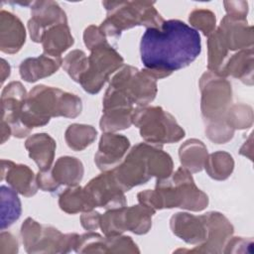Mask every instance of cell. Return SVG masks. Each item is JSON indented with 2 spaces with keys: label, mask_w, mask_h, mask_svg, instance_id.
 Wrapping results in <instances>:
<instances>
[{
  "label": "cell",
  "mask_w": 254,
  "mask_h": 254,
  "mask_svg": "<svg viewBox=\"0 0 254 254\" xmlns=\"http://www.w3.org/2000/svg\"><path fill=\"white\" fill-rule=\"evenodd\" d=\"M60 206L68 213H75L80 210H89L92 208L87 195L81 188H69L60 196Z\"/></svg>",
  "instance_id": "obj_22"
},
{
  "label": "cell",
  "mask_w": 254,
  "mask_h": 254,
  "mask_svg": "<svg viewBox=\"0 0 254 254\" xmlns=\"http://www.w3.org/2000/svg\"><path fill=\"white\" fill-rule=\"evenodd\" d=\"M88 59L81 51H73L67 55L64 59V66L68 74L75 80L78 81L84 74L87 68Z\"/></svg>",
  "instance_id": "obj_25"
},
{
  "label": "cell",
  "mask_w": 254,
  "mask_h": 254,
  "mask_svg": "<svg viewBox=\"0 0 254 254\" xmlns=\"http://www.w3.org/2000/svg\"><path fill=\"white\" fill-rule=\"evenodd\" d=\"M1 167V180H5L16 191L25 196L36 193L37 186L34 174L27 166L2 159Z\"/></svg>",
  "instance_id": "obj_13"
},
{
  "label": "cell",
  "mask_w": 254,
  "mask_h": 254,
  "mask_svg": "<svg viewBox=\"0 0 254 254\" xmlns=\"http://www.w3.org/2000/svg\"><path fill=\"white\" fill-rule=\"evenodd\" d=\"M1 74H2V78H1V82L3 83L6 79V77H8L10 75V65L9 64L2 59V64H1Z\"/></svg>",
  "instance_id": "obj_29"
},
{
  "label": "cell",
  "mask_w": 254,
  "mask_h": 254,
  "mask_svg": "<svg viewBox=\"0 0 254 254\" xmlns=\"http://www.w3.org/2000/svg\"><path fill=\"white\" fill-rule=\"evenodd\" d=\"M123 63L122 58L107 43H103L92 50L88 58L87 68L79 82L89 93H96L101 89L107 76Z\"/></svg>",
  "instance_id": "obj_8"
},
{
  "label": "cell",
  "mask_w": 254,
  "mask_h": 254,
  "mask_svg": "<svg viewBox=\"0 0 254 254\" xmlns=\"http://www.w3.org/2000/svg\"><path fill=\"white\" fill-rule=\"evenodd\" d=\"M62 61L60 58L43 55L39 58H29L20 64V75L29 82H34L39 78L51 75L58 70Z\"/></svg>",
  "instance_id": "obj_15"
},
{
  "label": "cell",
  "mask_w": 254,
  "mask_h": 254,
  "mask_svg": "<svg viewBox=\"0 0 254 254\" xmlns=\"http://www.w3.org/2000/svg\"><path fill=\"white\" fill-rule=\"evenodd\" d=\"M180 157L186 168L197 172L202 168L203 160L206 157V149L200 141L189 140L181 147Z\"/></svg>",
  "instance_id": "obj_21"
},
{
  "label": "cell",
  "mask_w": 254,
  "mask_h": 254,
  "mask_svg": "<svg viewBox=\"0 0 254 254\" xmlns=\"http://www.w3.org/2000/svg\"><path fill=\"white\" fill-rule=\"evenodd\" d=\"M208 175L216 180H223L229 176L232 170V160L226 153L218 152L212 154L206 164Z\"/></svg>",
  "instance_id": "obj_24"
},
{
  "label": "cell",
  "mask_w": 254,
  "mask_h": 254,
  "mask_svg": "<svg viewBox=\"0 0 254 254\" xmlns=\"http://www.w3.org/2000/svg\"><path fill=\"white\" fill-rule=\"evenodd\" d=\"M21 215V202L14 189L1 186V229L12 225Z\"/></svg>",
  "instance_id": "obj_20"
},
{
  "label": "cell",
  "mask_w": 254,
  "mask_h": 254,
  "mask_svg": "<svg viewBox=\"0 0 254 254\" xmlns=\"http://www.w3.org/2000/svg\"><path fill=\"white\" fill-rule=\"evenodd\" d=\"M102 4L107 10V19L102 23L100 30L108 36L120 35L123 30L136 25L158 28L164 22L153 6L154 2L105 1Z\"/></svg>",
  "instance_id": "obj_5"
},
{
  "label": "cell",
  "mask_w": 254,
  "mask_h": 254,
  "mask_svg": "<svg viewBox=\"0 0 254 254\" xmlns=\"http://www.w3.org/2000/svg\"><path fill=\"white\" fill-rule=\"evenodd\" d=\"M25 38V28L20 19L8 11L1 10L0 50L6 54H15L22 48Z\"/></svg>",
  "instance_id": "obj_12"
},
{
  "label": "cell",
  "mask_w": 254,
  "mask_h": 254,
  "mask_svg": "<svg viewBox=\"0 0 254 254\" xmlns=\"http://www.w3.org/2000/svg\"><path fill=\"white\" fill-rule=\"evenodd\" d=\"M172 169L173 163L168 154L147 144H138L112 174L120 188L128 190L136 185L145 184L152 176L158 180L167 179Z\"/></svg>",
  "instance_id": "obj_4"
},
{
  "label": "cell",
  "mask_w": 254,
  "mask_h": 254,
  "mask_svg": "<svg viewBox=\"0 0 254 254\" xmlns=\"http://www.w3.org/2000/svg\"><path fill=\"white\" fill-rule=\"evenodd\" d=\"M41 42L48 56L60 58V55L73 44V38L66 23H61L48 29L44 33Z\"/></svg>",
  "instance_id": "obj_17"
},
{
  "label": "cell",
  "mask_w": 254,
  "mask_h": 254,
  "mask_svg": "<svg viewBox=\"0 0 254 254\" xmlns=\"http://www.w3.org/2000/svg\"><path fill=\"white\" fill-rule=\"evenodd\" d=\"M10 134H12V130L11 127L4 121H1V142L2 144L9 139Z\"/></svg>",
  "instance_id": "obj_28"
},
{
  "label": "cell",
  "mask_w": 254,
  "mask_h": 254,
  "mask_svg": "<svg viewBox=\"0 0 254 254\" xmlns=\"http://www.w3.org/2000/svg\"><path fill=\"white\" fill-rule=\"evenodd\" d=\"M25 147L41 171H49L54 159L55 141L48 134H36L26 141Z\"/></svg>",
  "instance_id": "obj_16"
},
{
  "label": "cell",
  "mask_w": 254,
  "mask_h": 254,
  "mask_svg": "<svg viewBox=\"0 0 254 254\" xmlns=\"http://www.w3.org/2000/svg\"><path fill=\"white\" fill-rule=\"evenodd\" d=\"M31 13L32 17L28 22V28L32 40L37 43L41 42L47 29L61 23H66L65 13L54 1L32 2Z\"/></svg>",
  "instance_id": "obj_11"
},
{
  "label": "cell",
  "mask_w": 254,
  "mask_h": 254,
  "mask_svg": "<svg viewBox=\"0 0 254 254\" xmlns=\"http://www.w3.org/2000/svg\"><path fill=\"white\" fill-rule=\"evenodd\" d=\"M92 207L120 208L125 206L122 189L117 184L112 173L102 174L89 182L83 189Z\"/></svg>",
  "instance_id": "obj_9"
},
{
  "label": "cell",
  "mask_w": 254,
  "mask_h": 254,
  "mask_svg": "<svg viewBox=\"0 0 254 254\" xmlns=\"http://www.w3.org/2000/svg\"><path fill=\"white\" fill-rule=\"evenodd\" d=\"M129 147L126 137L116 134H104L101 137L99 150L95 155V162L99 169L106 170L114 167L125 154Z\"/></svg>",
  "instance_id": "obj_14"
},
{
  "label": "cell",
  "mask_w": 254,
  "mask_h": 254,
  "mask_svg": "<svg viewBox=\"0 0 254 254\" xmlns=\"http://www.w3.org/2000/svg\"><path fill=\"white\" fill-rule=\"evenodd\" d=\"M198 32L180 20L148 28L140 43L141 61L154 77H164L190 64L200 54Z\"/></svg>",
  "instance_id": "obj_1"
},
{
  "label": "cell",
  "mask_w": 254,
  "mask_h": 254,
  "mask_svg": "<svg viewBox=\"0 0 254 254\" xmlns=\"http://www.w3.org/2000/svg\"><path fill=\"white\" fill-rule=\"evenodd\" d=\"M58 187L64 185H75L80 182L83 175V168L80 161L72 157H62L55 164L54 170L50 173Z\"/></svg>",
  "instance_id": "obj_19"
},
{
  "label": "cell",
  "mask_w": 254,
  "mask_h": 254,
  "mask_svg": "<svg viewBox=\"0 0 254 254\" xmlns=\"http://www.w3.org/2000/svg\"><path fill=\"white\" fill-rule=\"evenodd\" d=\"M99 219H100V215L98 212L84 213L81 216V223H82V226L86 229H94L97 227Z\"/></svg>",
  "instance_id": "obj_27"
},
{
  "label": "cell",
  "mask_w": 254,
  "mask_h": 254,
  "mask_svg": "<svg viewBox=\"0 0 254 254\" xmlns=\"http://www.w3.org/2000/svg\"><path fill=\"white\" fill-rule=\"evenodd\" d=\"M96 137V131L91 126L73 124L70 125L65 132V140L67 145L76 151L84 149L92 143Z\"/></svg>",
  "instance_id": "obj_23"
},
{
  "label": "cell",
  "mask_w": 254,
  "mask_h": 254,
  "mask_svg": "<svg viewBox=\"0 0 254 254\" xmlns=\"http://www.w3.org/2000/svg\"><path fill=\"white\" fill-rule=\"evenodd\" d=\"M203 217H195L189 213H177L171 220L173 231L188 242H196L203 238Z\"/></svg>",
  "instance_id": "obj_18"
},
{
  "label": "cell",
  "mask_w": 254,
  "mask_h": 254,
  "mask_svg": "<svg viewBox=\"0 0 254 254\" xmlns=\"http://www.w3.org/2000/svg\"><path fill=\"white\" fill-rule=\"evenodd\" d=\"M132 120L140 128L141 136L154 143H172L185 136L184 130L176 123L174 117L160 107L137 109Z\"/></svg>",
  "instance_id": "obj_6"
},
{
  "label": "cell",
  "mask_w": 254,
  "mask_h": 254,
  "mask_svg": "<svg viewBox=\"0 0 254 254\" xmlns=\"http://www.w3.org/2000/svg\"><path fill=\"white\" fill-rule=\"evenodd\" d=\"M26 91L18 81L7 84L1 94L2 120L6 122L12 130V134L17 138H23L29 131L21 124L20 116L26 100Z\"/></svg>",
  "instance_id": "obj_10"
},
{
  "label": "cell",
  "mask_w": 254,
  "mask_h": 254,
  "mask_svg": "<svg viewBox=\"0 0 254 254\" xmlns=\"http://www.w3.org/2000/svg\"><path fill=\"white\" fill-rule=\"evenodd\" d=\"M190 23L202 31L204 35L212 32L215 26V15L209 10H194L190 14Z\"/></svg>",
  "instance_id": "obj_26"
},
{
  "label": "cell",
  "mask_w": 254,
  "mask_h": 254,
  "mask_svg": "<svg viewBox=\"0 0 254 254\" xmlns=\"http://www.w3.org/2000/svg\"><path fill=\"white\" fill-rule=\"evenodd\" d=\"M80 110L81 101L75 95L58 88L38 85L27 96L20 121L30 132L33 127L47 124L51 116L75 117Z\"/></svg>",
  "instance_id": "obj_3"
},
{
  "label": "cell",
  "mask_w": 254,
  "mask_h": 254,
  "mask_svg": "<svg viewBox=\"0 0 254 254\" xmlns=\"http://www.w3.org/2000/svg\"><path fill=\"white\" fill-rule=\"evenodd\" d=\"M138 198L153 210L164 207L201 210L207 204V196L195 187L191 176L184 168H180L171 180H158L156 190L142 191Z\"/></svg>",
  "instance_id": "obj_2"
},
{
  "label": "cell",
  "mask_w": 254,
  "mask_h": 254,
  "mask_svg": "<svg viewBox=\"0 0 254 254\" xmlns=\"http://www.w3.org/2000/svg\"><path fill=\"white\" fill-rule=\"evenodd\" d=\"M140 73L132 66H125L116 74L110 87L120 93L128 103L146 104L155 97L157 88L154 76L147 70Z\"/></svg>",
  "instance_id": "obj_7"
}]
</instances>
